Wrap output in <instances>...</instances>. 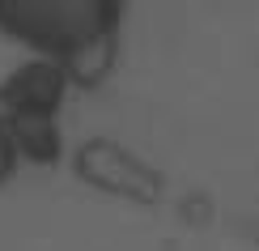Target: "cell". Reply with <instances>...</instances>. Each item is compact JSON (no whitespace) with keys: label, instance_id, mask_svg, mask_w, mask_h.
<instances>
[{"label":"cell","instance_id":"obj_4","mask_svg":"<svg viewBox=\"0 0 259 251\" xmlns=\"http://www.w3.org/2000/svg\"><path fill=\"white\" fill-rule=\"evenodd\" d=\"M5 115V111H0ZM9 132H13L17 158L30 166H51L64 154V136H60V119L56 115H5Z\"/></svg>","mask_w":259,"mask_h":251},{"label":"cell","instance_id":"obj_5","mask_svg":"<svg viewBox=\"0 0 259 251\" xmlns=\"http://www.w3.org/2000/svg\"><path fill=\"white\" fill-rule=\"evenodd\" d=\"M115 60H119V34H106V39L85 43L81 51H72V56L64 60L60 68L68 73L72 90H85V85H98V81H106V77H111Z\"/></svg>","mask_w":259,"mask_h":251},{"label":"cell","instance_id":"obj_2","mask_svg":"<svg viewBox=\"0 0 259 251\" xmlns=\"http://www.w3.org/2000/svg\"><path fill=\"white\" fill-rule=\"evenodd\" d=\"M72 170L85 188H98L102 196H115V200H132V204L161 200V174L111 136L81 140V149L72 154Z\"/></svg>","mask_w":259,"mask_h":251},{"label":"cell","instance_id":"obj_6","mask_svg":"<svg viewBox=\"0 0 259 251\" xmlns=\"http://www.w3.org/2000/svg\"><path fill=\"white\" fill-rule=\"evenodd\" d=\"M21 166V158H17V145H13V132H9V124H5V115H0V188H5L9 179L17 174Z\"/></svg>","mask_w":259,"mask_h":251},{"label":"cell","instance_id":"obj_3","mask_svg":"<svg viewBox=\"0 0 259 251\" xmlns=\"http://www.w3.org/2000/svg\"><path fill=\"white\" fill-rule=\"evenodd\" d=\"M68 94H72V81L56 60L30 56L26 64H17L0 81V111L5 115H56L60 119V106Z\"/></svg>","mask_w":259,"mask_h":251},{"label":"cell","instance_id":"obj_1","mask_svg":"<svg viewBox=\"0 0 259 251\" xmlns=\"http://www.w3.org/2000/svg\"><path fill=\"white\" fill-rule=\"evenodd\" d=\"M119 0H0V30L38 60L64 64L85 43L119 34Z\"/></svg>","mask_w":259,"mask_h":251}]
</instances>
